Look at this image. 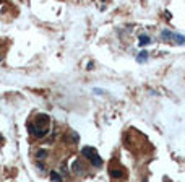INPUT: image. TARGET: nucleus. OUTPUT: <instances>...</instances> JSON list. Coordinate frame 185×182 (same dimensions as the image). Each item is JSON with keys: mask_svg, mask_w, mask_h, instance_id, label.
<instances>
[{"mask_svg": "<svg viewBox=\"0 0 185 182\" xmlns=\"http://www.w3.org/2000/svg\"><path fill=\"white\" fill-rule=\"evenodd\" d=\"M111 176L114 179H120V177H123V171L120 168H112L111 169Z\"/></svg>", "mask_w": 185, "mask_h": 182, "instance_id": "39448f33", "label": "nucleus"}, {"mask_svg": "<svg viewBox=\"0 0 185 182\" xmlns=\"http://www.w3.org/2000/svg\"><path fill=\"white\" fill-rule=\"evenodd\" d=\"M34 124H36V125H39V127H45L47 124H49V116H44V114H39Z\"/></svg>", "mask_w": 185, "mask_h": 182, "instance_id": "7ed1b4c3", "label": "nucleus"}, {"mask_svg": "<svg viewBox=\"0 0 185 182\" xmlns=\"http://www.w3.org/2000/svg\"><path fill=\"white\" fill-rule=\"evenodd\" d=\"M38 168H39V169H42V171H44V169H45V168H44V164H42V163H38Z\"/></svg>", "mask_w": 185, "mask_h": 182, "instance_id": "ddd939ff", "label": "nucleus"}, {"mask_svg": "<svg viewBox=\"0 0 185 182\" xmlns=\"http://www.w3.org/2000/svg\"><path fill=\"white\" fill-rule=\"evenodd\" d=\"M0 60H2V57H0Z\"/></svg>", "mask_w": 185, "mask_h": 182, "instance_id": "2eb2a0df", "label": "nucleus"}, {"mask_svg": "<svg viewBox=\"0 0 185 182\" xmlns=\"http://www.w3.org/2000/svg\"><path fill=\"white\" fill-rule=\"evenodd\" d=\"M47 154H49V151L44 150V148H41V150H38V153H36V158H38V159H45Z\"/></svg>", "mask_w": 185, "mask_h": 182, "instance_id": "423d86ee", "label": "nucleus"}, {"mask_svg": "<svg viewBox=\"0 0 185 182\" xmlns=\"http://www.w3.org/2000/svg\"><path fill=\"white\" fill-rule=\"evenodd\" d=\"M29 132H31L36 138H44V136L47 135V127H39V125H36V124H31V125H29Z\"/></svg>", "mask_w": 185, "mask_h": 182, "instance_id": "f257e3e1", "label": "nucleus"}, {"mask_svg": "<svg viewBox=\"0 0 185 182\" xmlns=\"http://www.w3.org/2000/svg\"><path fill=\"white\" fill-rule=\"evenodd\" d=\"M50 179H52L54 182H62V176L57 171H50Z\"/></svg>", "mask_w": 185, "mask_h": 182, "instance_id": "1a4fd4ad", "label": "nucleus"}, {"mask_svg": "<svg viewBox=\"0 0 185 182\" xmlns=\"http://www.w3.org/2000/svg\"><path fill=\"white\" fill-rule=\"evenodd\" d=\"M91 164L96 166V168H101V166H102V159L99 156H94L93 159H91Z\"/></svg>", "mask_w": 185, "mask_h": 182, "instance_id": "9b49d317", "label": "nucleus"}, {"mask_svg": "<svg viewBox=\"0 0 185 182\" xmlns=\"http://www.w3.org/2000/svg\"><path fill=\"white\" fill-rule=\"evenodd\" d=\"M72 171L75 172V174H81V172L84 171L83 164H81L80 159H77V161H73V164H72Z\"/></svg>", "mask_w": 185, "mask_h": 182, "instance_id": "20e7f679", "label": "nucleus"}, {"mask_svg": "<svg viewBox=\"0 0 185 182\" xmlns=\"http://www.w3.org/2000/svg\"><path fill=\"white\" fill-rule=\"evenodd\" d=\"M174 33H171V31H167V29H166V31H162L161 33V38L162 39H166V41H167V39H174Z\"/></svg>", "mask_w": 185, "mask_h": 182, "instance_id": "9d476101", "label": "nucleus"}, {"mask_svg": "<svg viewBox=\"0 0 185 182\" xmlns=\"http://www.w3.org/2000/svg\"><path fill=\"white\" fill-rule=\"evenodd\" d=\"M136 60H138V62H146L148 60V52L146 50H141V52L136 55Z\"/></svg>", "mask_w": 185, "mask_h": 182, "instance_id": "6e6552de", "label": "nucleus"}, {"mask_svg": "<svg viewBox=\"0 0 185 182\" xmlns=\"http://www.w3.org/2000/svg\"><path fill=\"white\" fill-rule=\"evenodd\" d=\"M0 143H2V135H0Z\"/></svg>", "mask_w": 185, "mask_h": 182, "instance_id": "4468645a", "label": "nucleus"}, {"mask_svg": "<svg viewBox=\"0 0 185 182\" xmlns=\"http://www.w3.org/2000/svg\"><path fill=\"white\" fill-rule=\"evenodd\" d=\"M81 154H83L84 158H88V159H93L94 156H98L96 150H94V148H91V146H84L83 150H81Z\"/></svg>", "mask_w": 185, "mask_h": 182, "instance_id": "f03ea898", "label": "nucleus"}, {"mask_svg": "<svg viewBox=\"0 0 185 182\" xmlns=\"http://www.w3.org/2000/svg\"><path fill=\"white\" fill-rule=\"evenodd\" d=\"M150 42H151V39H150V36H146V34H141L140 39H138V44L140 45H146V44H150Z\"/></svg>", "mask_w": 185, "mask_h": 182, "instance_id": "0eeeda50", "label": "nucleus"}, {"mask_svg": "<svg viewBox=\"0 0 185 182\" xmlns=\"http://www.w3.org/2000/svg\"><path fill=\"white\" fill-rule=\"evenodd\" d=\"M174 39L179 42V44H185V36H180V34H175Z\"/></svg>", "mask_w": 185, "mask_h": 182, "instance_id": "f8f14e48", "label": "nucleus"}]
</instances>
